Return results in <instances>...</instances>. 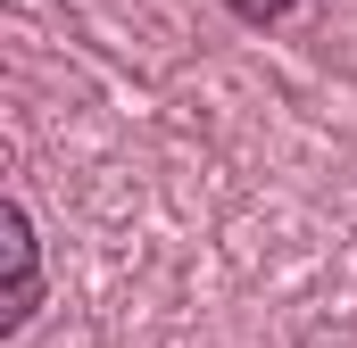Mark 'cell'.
<instances>
[{
  "mask_svg": "<svg viewBox=\"0 0 357 348\" xmlns=\"http://www.w3.org/2000/svg\"><path fill=\"white\" fill-rule=\"evenodd\" d=\"M8 307H0V332H25L33 307H42V241H33V216L25 199H8Z\"/></svg>",
  "mask_w": 357,
  "mask_h": 348,
  "instance_id": "cell-1",
  "label": "cell"
},
{
  "mask_svg": "<svg viewBox=\"0 0 357 348\" xmlns=\"http://www.w3.org/2000/svg\"><path fill=\"white\" fill-rule=\"evenodd\" d=\"M225 8H233L241 25H282V17H291L299 0H225Z\"/></svg>",
  "mask_w": 357,
  "mask_h": 348,
  "instance_id": "cell-2",
  "label": "cell"
}]
</instances>
